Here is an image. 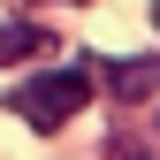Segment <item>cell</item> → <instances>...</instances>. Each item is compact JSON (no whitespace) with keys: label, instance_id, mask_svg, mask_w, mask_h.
<instances>
[{"label":"cell","instance_id":"obj_1","mask_svg":"<svg viewBox=\"0 0 160 160\" xmlns=\"http://www.w3.org/2000/svg\"><path fill=\"white\" fill-rule=\"evenodd\" d=\"M84 99H92V76L84 69H53V76H31L23 92H15V114H23L31 130H61L84 114Z\"/></svg>","mask_w":160,"mask_h":160},{"label":"cell","instance_id":"obj_2","mask_svg":"<svg viewBox=\"0 0 160 160\" xmlns=\"http://www.w3.org/2000/svg\"><path fill=\"white\" fill-rule=\"evenodd\" d=\"M107 84H114V99H152L160 92V53H145V61H107Z\"/></svg>","mask_w":160,"mask_h":160},{"label":"cell","instance_id":"obj_3","mask_svg":"<svg viewBox=\"0 0 160 160\" xmlns=\"http://www.w3.org/2000/svg\"><path fill=\"white\" fill-rule=\"evenodd\" d=\"M31 46H38V31H31V23H0V61H23Z\"/></svg>","mask_w":160,"mask_h":160},{"label":"cell","instance_id":"obj_4","mask_svg":"<svg viewBox=\"0 0 160 160\" xmlns=\"http://www.w3.org/2000/svg\"><path fill=\"white\" fill-rule=\"evenodd\" d=\"M152 23H160V0H152Z\"/></svg>","mask_w":160,"mask_h":160}]
</instances>
